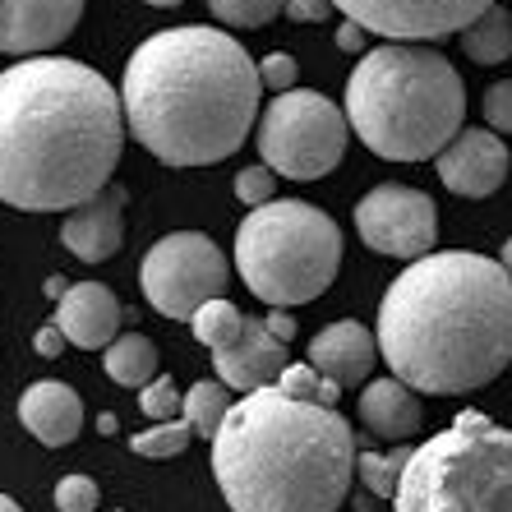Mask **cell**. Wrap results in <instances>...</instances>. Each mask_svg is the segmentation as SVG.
<instances>
[{
	"instance_id": "cell-1",
	"label": "cell",
	"mask_w": 512,
	"mask_h": 512,
	"mask_svg": "<svg viewBox=\"0 0 512 512\" xmlns=\"http://www.w3.org/2000/svg\"><path fill=\"white\" fill-rule=\"evenodd\" d=\"M125 130L120 93L84 60H14L0 70V203L74 213L107 190Z\"/></svg>"
},
{
	"instance_id": "cell-2",
	"label": "cell",
	"mask_w": 512,
	"mask_h": 512,
	"mask_svg": "<svg viewBox=\"0 0 512 512\" xmlns=\"http://www.w3.org/2000/svg\"><path fill=\"white\" fill-rule=\"evenodd\" d=\"M374 333L406 388L476 393L512 365V273L485 254H425L383 291Z\"/></svg>"
},
{
	"instance_id": "cell-3",
	"label": "cell",
	"mask_w": 512,
	"mask_h": 512,
	"mask_svg": "<svg viewBox=\"0 0 512 512\" xmlns=\"http://www.w3.org/2000/svg\"><path fill=\"white\" fill-rule=\"evenodd\" d=\"M259 60L231 33L180 24L134 47L120 102L134 143L167 167H213L236 153L259 120Z\"/></svg>"
},
{
	"instance_id": "cell-4",
	"label": "cell",
	"mask_w": 512,
	"mask_h": 512,
	"mask_svg": "<svg viewBox=\"0 0 512 512\" xmlns=\"http://www.w3.org/2000/svg\"><path fill=\"white\" fill-rule=\"evenodd\" d=\"M351 420L337 406L259 388L213 439V476L231 512H337L356 476Z\"/></svg>"
},
{
	"instance_id": "cell-5",
	"label": "cell",
	"mask_w": 512,
	"mask_h": 512,
	"mask_svg": "<svg viewBox=\"0 0 512 512\" xmlns=\"http://www.w3.org/2000/svg\"><path fill=\"white\" fill-rule=\"evenodd\" d=\"M346 120L374 157L429 162L462 134L466 88L443 51L383 42L346 79Z\"/></svg>"
},
{
	"instance_id": "cell-6",
	"label": "cell",
	"mask_w": 512,
	"mask_h": 512,
	"mask_svg": "<svg viewBox=\"0 0 512 512\" xmlns=\"http://www.w3.org/2000/svg\"><path fill=\"white\" fill-rule=\"evenodd\" d=\"M342 268V227L305 199L250 208L236 231V273L268 310L319 300Z\"/></svg>"
},
{
	"instance_id": "cell-7",
	"label": "cell",
	"mask_w": 512,
	"mask_h": 512,
	"mask_svg": "<svg viewBox=\"0 0 512 512\" xmlns=\"http://www.w3.org/2000/svg\"><path fill=\"white\" fill-rule=\"evenodd\" d=\"M397 512H512V429L462 411L411 453Z\"/></svg>"
},
{
	"instance_id": "cell-8",
	"label": "cell",
	"mask_w": 512,
	"mask_h": 512,
	"mask_svg": "<svg viewBox=\"0 0 512 512\" xmlns=\"http://www.w3.org/2000/svg\"><path fill=\"white\" fill-rule=\"evenodd\" d=\"M351 120L346 107L328 102L310 88H291L273 97V107L259 120V153L263 162L286 180H319L342 162Z\"/></svg>"
},
{
	"instance_id": "cell-9",
	"label": "cell",
	"mask_w": 512,
	"mask_h": 512,
	"mask_svg": "<svg viewBox=\"0 0 512 512\" xmlns=\"http://www.w3.org/2000/svg\"><path fill=\"white\" fill-rule=\"evenodd\" d=\"M231 282V263L227 254L217 250L203 231H171L143 254L139 268V286L148 305L167 319H185L208 305V300H222Z\"/></svg>"
},
{
	"instance_id": "cell-10",
	"label": "cell",
	"mask_w": 512,
	"mask_h": 512,
	"mask_svg": "<svg viewBox=\"0 0 512 512\" xmlns=\"http://www.w3.org/2000/svg\"><path fill=\"white\" fill-rule=\"evenodd\" d=\"M356 231L374 254L393 259H425L439 240V208L434 199L411 185H374L356 203Z\"/></svg>"
},
{
	"instance_id": "cell-11",
	"label": "cell",
	"mask_w": 512,
	"mask_h": 512,
	"mask_svg": "<svg viewBox=\"0 0 512 512\" xmlns=\"http://www.w3.org/2000/svg\"><path fill=\"white\" fill-rule=\"evenodd\" d=\"M333 5L388 42H443L462 37L499 0H333Z\"/></svg>"
},
{
	"instance_id": "cell-12",
	"label": "cell",
	"mask_w": 512,
	"mask_h": 512,
	"mask_svg": "<svg viewBox=\"0 0 512 512\" xmlns=\"http://www.w3.org/2000/svg\"><path fill=\"white\" fill-rule=\"evenodd\" d=\"M84 0H0V51L5 56H51L74 33Z\"/></svg>"
},
{
	"instance_id": "cell-13",
	"label": "cell",
	"mask_w": 512,
	"mask_h": 512,
	"mask_svg": "<svg viewBox=\"0 0 512 512\" xmlns=\"http://www.w3.org/2000/svg\"><path fill=\"white\" fill-rule=\"evenodd\" d=\"M439 180L462 199H489L508 180V143L494 130H462L439 157Z\"/></svg>"
},
{
	"instance_id": "cell-14",
	"label": "cell",
	"mask_w": 512,
	"mask_h": 512,
	"mask_svg": "<svg viewBox=\"0 0 512 512\" xmlns=\"http://www.w3.org/2000/svg\"><path fill=\"white\" fill-rule=\"evenodd\" d=\"M213 365H217V379L227 383V388L259 393V388H277V379H282V370L291 360H286L282 337H273V328L263 319L245 314V328L222 351H213Z\"/></svg>"
},
{
	"instance_id": "cell-15",
	"label": "cell",
	"mask_w": 512,
	"mask_h": 512,
	"mask_svg": "<svg viewBox=\"0 0 512 512\" xmlns=\"http://www.w3.org/2000/svg\"><path fill=\"white\" fill-rule=\"evenodd\" d=\"M120 300L111 286L102 282H79L65 291V300H56V328L70 337V346L79 351H107L111 342L120 337Z\"/></svg>"
},
{
	"instance_id": "cell-16",
	"label": "cell",
	"mask_w": 512,
	"mask_h": 512,
	"mask_svg": "<svg viewBox=\"0 0 512 512\" xmlns=\"http://www.w3.org/2000/svg\"><path fill=\"white\" fill-rule=\"evenodd\" d=\"M379 333H370L365 323L356 319H337L328 323L319 337L310 342V365L323 379L342 383V388H356V383H370V370L379 360Z\"/></svg>"
},
{
	"instance_id": "cell-17",
	"label": "cell",
	"mask_w": 512,
	"mask_h": 512,
	"mask_svg": "<svg viewBox=\"0 0 512 512\" xmlns=\"http://www.w3.org/2000/svg\"><path fill=\"white\" fill-rule=\"evenodd\" d=\"M125 190L107 185V190L97 194V199L79 203L74 213H65L60 222V240H65V250L74 259L84 263H102L120 250V240H125Z\"/></svg>"
},
{
	"instance_id": "cell-18",
	"label": "cell",
	"mask_w": 512,
	"mask_h": 512,
	"mask_svg": "<svg viewBox=\"0 0 512 512\" xmlns=\"http://www.w3.org/2000/svg\"><path fill=\"white\" fill-rule=\"evenodd\" d=\"M19 420H24V429L37 443L65 448V443H74L79 429H84V402H79V393H74L70 383L37 379L33 388H24V397H19Z\"/></svg>"
},
{
	"instance_id": "cell-19",
	"label": "cell",
	"mask_w": 512,
	"mask_h": 512,
	"mask_svg": "<svg viewBox=\"0 0 512 512\" xmlns=\"http://www.w3.org/2000/svg\"><path fill=\"white\" fill-rule=\"evenodd\" d=\"M420 420H425V411H420L416 388H406L397 374L365 383V393H360V425L370 434H379V439H411V434H420Z\"/></svg>"
},
{
	"instance_id": "cell-20",
	"label": "cell",
	"mask_w": 512,
	"mask_h": 512,
	"mask_svg": "<svg viewBox=\"0 0 512 512\" xmlns=\"http://www.w3.org/2000/svg\"><path fill=\"white\" fill-rule=\"evenodd\" d=\"M107 374L120 383V388H148V383L157 379V365H162V356H157L153 337L143 333H120L116 342L107 346Z\"/></svg>"
},
{
	"instance_id": "cell-21",
	"label": "cell",
	"mask_w": 512,
	"mask_h": 512,
	"mask_svg": "<svg viewBox=\"0 0 512 512\" xmlns=\"http://www.w3.org/2000/svg\"><path fill=\"white\" fill-rule=\"evenodd\" d=\"M462 51L476 65H499L512 56V14L503 5H489L476 24L462 33Z\"/></svg>"
},
{
	"instance_id": "cell-22",
	"label": "cell",
	"mask_w": 512,
	"mask_h": 512,
	"mask_svg": "<svg viewBox=\"0 0 512 512\" xmlns=\"http://www.w3.org/2000/svg\"><path fill=\"white\" fill-rule=\"evenodd\" d=\"M231 388L222 379L217 383H194L190 393H185V420L194 425V434L199 439H217V429L227 425V416H231Z\"/></svg>"
},
{
	"instance_id": "cell-23",
	"label": "cell",
	"mask_w": 512,
	"mask_h": 512,
	"mask_svg": "<svg viewBox=\"0 0 512 512\" xmlns=\"http://www.w3.org/2000/svg\"><path fill=\"white\" fill-rule=\"evenodd\" d=\"M411 453H416V448H406V443H397L393 453H360L356 476L365 480V489H370L374 499H397L406 466H411Z\"/></svg>"
},
{
	"instance_id": "cell-24",
	"label": "cell",
	"mask_w": 512,
	"mask_h": 512,
	"mask_svg": "<svg viewBox=\"0 0 512 512\" xmlns=\"http://www.w3.org/2000/svg\"><path fill=\"white\" fill-rule=\"evenodd\" d=\"M194 439H199V434H194V425L180 416V420H167V425H153V429H143V434H134L130 453L134 457H148V462H167V457L185 453Z\"/></svg>"
},
{
	"instance_id": "cell-25",
	"label": "cell",
	"mask_w": 512,
	"mask_h": 512,
	"mask_svg": "<svg viewBox=\"0 0 512 512\" xmlns=\"http://www.w3.org/2000/svg\"><path fill=\"white\" fill-rule=\"evenodd\" d=\"M190 328H194V337H199L208 351H222V346L245 328V314H240L231 300H208V305L190 319Z\"/></svg>"
},
{
	"instance_id": "cell-26",
	"label": "cell",
	"mask_w": 512,
	"mask_h": 512,
	"mask_svg": "<svg viewBox=\"0 0 512 512\" xmlns=\"http://www.w3.org/2000/svg\"><path fill=\"white\" fill-rule=\"evenodd\" d=\"M277 393L296 397V402H319V406H333L342 397V383L323 379L314 365H286L282 379H277Z\"/></svg>"
},
{
	"instance_id": "cell-27",
	"label": "cell",
	"mask_w": 512,
	"mask_h": 512,
	"mask_svg": "<svg viewBox=\"0 0 512 512\" xmlns=\"http://www.w3.org/2000/svg\"><path fill=\"white\" fill-rule=\"evenodd\" d=\"M208 10L227 28H263L286 10V0H208Z\"/></svg>"
},
{
	"instance_id": "cell-28",
	"label": "cell",
	"mask_w": 512,
	"mask_h": 512,
	"mask_svg": "<svg viewBox=\"0 0 512 512\" xmlns=\"http://www.w3.org/2000/svg\"><path fill=\"white\" fill-rule=\"evenodd\" d=\"M139 411L157 425H167V420H180L185 416V393H180L171 374H157L148 388H139Z\"/></svg>"
},
{
	"instance_id": "cell-29",
	"label": "cell",
	"mask_w": 512,
	"mask_h": 512,
	"mask_svg": "<svg viewBox=\"0 0 512 512\" xmlns=\"http://www.w3.org/2000/svg\"><path fill=\"white\" fill-rule=\"evenodd\" d=\"M236 199L245 203V208H263V203H273L277 199V171L268 167V162L245 167L236 176Z\"/></svg>"
},
{
	"instance_id": "cell-30",
	"label": "cell",
	"mask_w": 512,
	"mask_h": 512,
	"mask_svg": "<svg viewBox=\"0 0 512 512\" xmlns=\"http://www.w3.org/2000/svg\"><path fill=\"white\" fill-rule=\"evenodd\" d=\"M56 508L60 512H97V480L65 476L56 485Z\"/></svg>"
},
{
	"instance_id": "cell-31",
	"label": "cell",
	"mask_w": 512,
	"mask_h": 512,
	"mask_svg": "<svg viewBox=\"0 0 512 512\" xmlns=\"http://www.w3.org/2000/svg\"><path fill=\"white\" fill-rule=\"evenodd\" d=\"M259 74H263V88H273V93L282 97V93H291V88H296L300 65L286 56V51H273V56L259 60Z\"/></svg>"
},
{
	"instance_id": "cell-32",
	"label": "cell",
	"mask_w": 512,
	"mask_h": 512,
	"mask_svg": "<svg viewBox=\"0 0 512 512\" xmlns=\"http://www.w3.org/2000/svg\"><path fill=\"white\" fill-rule=\"evenodd\" d=\"M485 120L494 134H512V79L503 84H489L485 93Z\"/></svg>"
},
{
	"instance_id": "cell-33",
	"label": "cell",
	"mask_w": 512,
	"mask_h": 512,
	"mask_svg": "<svg viewBox=\"0 0 512 512\" xmlns=\"http://www.w3.org/2000/svg\"><path fill=\"white\" fill-rule=\"evenodd\" d=\"M337 5L333 0H286V19L291 24H323Z\"/></svg>"
},
{
	"instance_id": "cell-34",
	"label": "cell",
	"mask_w": 512,
	"mask_h": 512,
	"mask_svg": "<svg viewBox=\"0 0 512 512\" xmlns=\"http://www.w3.org/2000/svg\"><path fill=\"white\" fill-rule=\"evenodd\" d=\"M65 342H70V337H65V333H60V328H56V323H47V328H37V337H33V351H37V356H60V346H65Z\"/></svg>"
},
{
	"instance_id": "cell-35",
	"label": "cell",
	"mask_w": 512,
	"mask_h": 512,
	"mask_svg": "<svg viewBox=\"0 0 512 512\" xmlns=\"http://www.w3.org/2000/svg\"><path fill=\"white\" fill-rule=\"evenodd\" d=\"M365 37H370V28H360L356 19H346V24L337 28V51H360L365 47Z\"/></svg>"
},
{
	"instance_id": "cell-36",
	"label": "cell",
	"mask_w": 512,
	"mask_h": 512,
	"mask_svg": "<svg viewBox=\"0 0 512 512\" xmlns=\"http://www.w3.org/2000/svg\"><path fill=\"white\" fill-rule=\"evenodd\" d=\"M263 323H268V328H273V337H282V342H291V337H296V319H291L286 310H273Z\"/></svg>"
},
{
	"instance_id": "cell-37",
	"label": "cell",
	"mask_w": 512,
	"mask_h": 512,
	"mask_svg": "<svg viewBox=\"0 0 512 512\" xmlns=\"http://www.w3.org/2000/svg\"><path fill=\"white\" fill-rule=\"evenodd\" d=\"M65 291H70V282H65V277H47V296L51 300H65Z\"/></svg>"
},
{
	"instance_id": "cell-38",
	"label": "cell",
	"mask_w": 512,
	"mask_h": 512,
	"mask_svg": "<svg viewBox=\"0 0 512 512\" xmlns=\"http://www.w3.org/2000/svg\"><path fill=\"white\" fill-rule=\"evenodd\" d=\"M97 429H102V434H116V416H97Z\"/></svg>"
},
{
	"instance_id": "cell-39",
	"label": "cell",
	"mask_w": 512,
	"mask_h": 512,
	"mask_svg": "<svg viewBox=\"0 0 512 512\" xmlns=\"http://www.w3.org/2000/svg\"><path fill=\"white\" fill-rule=\"evenodd\" d=\"M0 512H24V508H19V503H14L10 494H0Z\"/></svg>"
},
{
	"instance_id": "cell-40",
	"label": "cell",
	"mask_w": 512,
	"mask_h": 512,
	"mask_svg": "<svg viewBox=\"0 0 512 512\" xmlns=\"http://www.w3.org/2000/svg\"><path fill=\"white\" fill-rule=\"evenodd\" d=\"M499 263H503V268H508V273H512V240H508V245H503V259H499Z\"/></svg>"
},
{
	"instance_id": "cell-41",
	"label": "cell",
	"mask_w": 512,
	"mask_h": 512,
	"mask_svg": "<svg viewBox=\"0 0 512 512\" xmlns=\"http://www.w3.org/2000/svg\"><path fill=\"white\" fill-rule=\"evenodd\" d=\"M148 5H162V10H171V5H185V0H148Z\"/></svg>"
}]
</instances>
